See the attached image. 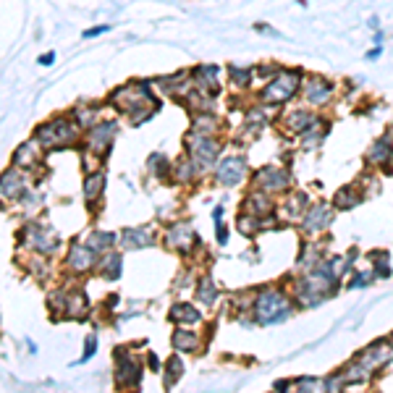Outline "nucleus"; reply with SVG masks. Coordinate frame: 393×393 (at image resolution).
<instances>
[{
    "instance_id": "obj_13",
    "label": "nucleus",
    "mask_w": 393,
    "mask_h": 393,
    "mask_svg": "<svg viewBox=\"0 0 393 393\" xmlns=\"http://www.w3.org/2000/svg\"><path fill=\"white\" fill-rule=\"evenodd\" d=\"M333 215H335V207L331 202H325V200L312 202L310 210L302 218V231H304V234H322L325 228H331Z\"/></svg>"
},
{
    "instance_id": "obj_8",
    "label": "nucleus",
    "mask_w": 393,
    "mask_h": 393,
    "mask_svg": "<svg viewBox=\"0 0 393 393\" xmlns=\"http://www.w3.org/2000/svg\"><path fill=\"white\" fill-rule=\"evenodd\" d=\"M252 189L265 194H286L291 189V171L283 166H262L252 173Z\"/></svg>"
},
{
    "instance_id": "obj_17",
    "label": "nucleus",
    "mask_w": 393,
    "mask_h": 393,
    "mask_svg": "<svg viewBox=\"0 0 393 393\" xmlns=\"http://www.w3.org/2000/svg\"><path fill=\"white\" fill-rule=\"evenodd\" d=\"M42 152H45L42 144L32 137V139H26V142H21L16 150H13V166L26 171V173H32V171L42 163Z\"/></svg>"
},
{
    "instance_id": "obj_19",
    "label": "nucleus",
    "mask_w": 393,
    "mask_h": 393,
    "mask_svg": "<svg viewBox=\"0 0 393 393\" xmlns=\"http://www.w3.org/2000/svg\"><path fill=\"white\" fill-rule=\"evenodd\" d=\"M97 260H100V254L92 252L87 244H73L71 250H69V260H66V268L73 270V273H89V270H95L97 268Z\"/></svg>"
},
{
    "instance_id": "obj_33",
    "label": "nucleus",
    "mask_w": 393,
    "mask_h": 393,
    "mask_svg": "<svg viewBox=\"0 0 393 393\" xmlns=\"http://www.w3.org/2000/svg\"><path fill=\"white\" fill-rule=\"evenodd\" d=\"M87 247L92 252H97V254H105V252L113 250V244H116V234H105V231H92L89 236H87V241H84Z\"/></svg>"
},
{
    "instance_id": "obj_7",
    "label": "nucleus",
    "mask_w": 393,
    "mask_h": 393,
    "mask_svg": "<svg viewBox=\"0 0 393 393\" xmlns=\"http://www.w3.org/2000/svg\"><path fill=\"white\" fill-rule=\"evenodd\" d=\"M116 137H119V123L113 119H103L92 129L84 131V147H87V152L105 160L110 155V147L116 142Z\"/></svg>"
},
{
    "instance_id": "obj_22",
    "label": "nucleus",
    "mask_w": 393,
    "mask_h": 393,
    "mask_svg": "<svg viewBox=\"0 0 393 393\" xmlns=\"http://www.w3.org/2000/svg\"><path fill=\"white\" fill-rule=\"evenodd\" d=\"M119 241L126 247V250H144V247H152V244L157 241V236L152 228L139 226V228H123Z\"/></svg>"
},
{
    "instance_id": "obj_2",
    "label": "nucleus",
    "mask_w": 393,
    "mask_h": 393,
    "mask_svg": "<svg viewBox=\"0 0 393 393\" xmlns=\"http://www.w3.org/2000/svg\"><path fill=\"white\" fill-rule=\"evenodd\" d=\"M82 126L73 121V116H55V119L40 123L35 129V139L42 144L45 152H58V150H69L84 139Z\"/></svg>"
},
{
    "instance_id": "obj_5",
    "label": "nucleus",
    "mask_w": 393,
    "mask_h": 393,
    "mask_svg": "<svg viewBox=\"0 0 393 393\" xmlns=\"http://www.w3.org/2000/svg\"><path fill=\"white\" fill-rule=\"evenodd\" d=\"M393 354V344L388 341H378V344H372L369 349H365L357 359H351V365L344 369V378L346 383H365L369 381L378 369L391 359Z\"/></svg>"
},
{
    "instance_id": "obj_6",
    "label": "nucleus",
    "mask_w": 393,
    "mask_h": 393,
    "mask_svg": "<svg viewBox=\"0 0 393 393\" xmlns=\"http://www.w3.org/2000/svg\"><path fill=\"white\" fill-rule=\"evenodd\" d=\"M220 152H223V139L220 137H200V134L186 131V137H184V155L197 166L200 173L210 171V168L215 171L218 160H220Z\"/></svg>"
},
{
    "instance_id": "obj_26",
    "label": "nucleus",
    "mask_w": 393,
    "mask_h": 393,
    "mask_svg": "<svg viewBox=\"0 0 393 393\" xmlns=\"http://www.w3.org/2000/svg\"><path fill=\"white\" fill-rule=\"evenodd\" d=\"M223 129V121L218 113H202V116H191V134H200V137H220Z\"/></svg>"
},
{
    "instance_id": "obj_30",
    "label": "nucleus",
    "mask_w": 393,
    "mask_h": 393,
    "mask_svg": "<svg viewBox=\"0 0 393 393\" xmlns=\"http://www.w3.org/2000/svg\"><path fill=\"white\" fill-rule=\"evenodd\" d=\"M95 273L103 278V281H119L121 275V254L116 252H105L103 260H97Z\"/></svg>"
},
{
    "instance_id": "obj_18",
    "label": "nucleus",
    "mask_w": 393,
    "mask_h": 393,
    "mask_svg": "<svg viewBox=\"0 0 393 393\" xmlns=\"http://www.w3.org/2000/svg\"><path fill=\"white\" fill-rule=\"evenodd\" d=\"M393 160V134H381L378 139H372V144L367 147V155L365 163L372 168H385Z\"/></svg>"
},
{
    "instance_id": "obj_45",
    "label": "nucleus",
    "mask_w": 393,
    "mask_h": 393,
    "mask_svg": "<svg viewBox=\"0 0 393 393\" xmlns=\"http://www.w3.org/2000/svg\"><path fill=\"white\" fill-rule=\"evenodd\" d=\"M37 63H40V66H53V63H55V53H42V55L37 58Z\"/></svg>"
},
{
    "instance_id": "obj_11",
    "label": "nucleus",
    "mask_w": 393,
    "mask_h": 393,
    "mask_svg": "<svg viewBox=\"0 0 393 393\" xmlns=\"http://www.w3.org/2000/svg\"><path fill=\"white\" fill-rule=\"evenodd\" d=\"M113 359H116V383L123 391L137 388V383L142 381V362L131 354L126 346L113 349Z\"/></svg>"
},
{
    "instance_id": "obj_14",
    "label": "nucleus",
    "mask_w": 393,
    "mask_h": 393,
    "mask_svg": "<svg viewBox=\"0 0 393 393\" xmlns=\"http://www.w3.org/2000/svg\"><path fill=\"white\" fill-rule=\"evenodd\" d=\"M317 121V113L312 107H294V110H286L281 116V129L286 137H304V131L310 129L312 123Z\"/></svg>"
},
{
    "instance_id": "obj_1",
    "label": "nucleus",
    "mask_w": 393,
    "mask_h": 393,
    "mask_svg": "<svg viewBox=\"0 0 393 393\" xmlns=\"http://www.w3.org/2000/svg\"><path fill=\"white\" fill-rule=\"evenodd\" d=\"M110 105L119 110L121 116H129L134 126H142L144 121H150L160 107V100L152 92V84L150 82H129L119 87L113 95H110Z\"/></svg>"
},
{
    "instance_id": "obj_36",
    "label": "nucleus",
    "mask_w": 393,
    "mask_h": 393,
    "mask_svg": "<svg viewBox=\"0 0 393 393\" xmlns=\"http://www.w3.org/2000/svg\"><path fill=\"white\" fill-rule=\"evenodd\" d=\"M218 286H215L210 278H200V283H197V299L202 302V304H207V307H213L215 302H218Z\"/></svg>"
},
{
    "instance_id": "obj_15",
    "label": "nucleus",
    "mask_w": 393,
    "mask_h": 393,
    "mask_svg": "<svg viewBox=\"0 0 393 393\" xmlns=\"http://www.w3.org/2000/svg\"><path fill=\"white\" fill-rule=\"evenodd\" d=\"M166 247L173 252H179V254H189L194 247H197V236H194V231L186 220H176V223H171V228L166 231Z\"/></svg>"
},
{
    "instance_id": "obj_29",
    "label": "nucleus",
    "mask_w": 393,
    "mask_h": 393,
    "mask_svg": "<svg viewBox=\"0 0 393 393\" xmlns=\"http://www.w3.org/2000/svg\"><path fill=\"white\" fill-rule=\"evenodd\" d=\"M71 116L84 131L92 129L95 123H100V121H103V119H100V105H95V103H79V105L71 110Z\"/></svg>"
},
{
    "instance_id": "obj_21",
    "label": "nucleus",
    "mask_w": 393,
    "mask_h": 393,
    "mask_svg": "<svg viewBox=\"0 0 393 393\" xmlns=\"http://www.w3.org/2000/svg\"><path fill=\"white\" fill-rule=\"evenodd\" d=\"M241 213L260 215V218H270V215H275L273 194H265V191H260V189H252L250 194H247L244 204H241Z\"/></svg>"
},
{
    "instance_id": "obj_4",
    "label": "nucleus",
    "mask_w": 393,
    "mask_h": 393,
    "mask_svg": "<svg viewBox=\"0 0 393 393\" xmlns=\"http://www.w3.org/2000/svg\"><path fill=\"white\" fill-rule=\"evenodd\" d=\"M252 312L260 325H275V322H283L294 315V299L275 286L262 288L252 302Z\"/></svg>"
},
{
    "instance_id": "obj_31",
    "label": "nucleus",
    "mask_w": 393,
    "mask_h": 393,
    "mask_svg": "<svg viewBox=\"0 0 393 393\" xmlns=\"http://www.w3.org/2000/svg\"><path fill=\"white\" fill-rule=\"evenodd\" d=\"M228 79H231V84H234V89H238V92H244V89H250L252 82L257 79L254 76V69H250V66H236V63H231L226 69Z\"/></svg>"
},
{
    "instance_id": "obj_35",
    "label": "nucleus",
    "mask_w": 393,
    "mask_h": 393,
    "mask_svg": "<svg viewBox=\"0 0 393 393\" xmlns=\"http://www.w3.org/2000/svg\"><path fill=\"white\" fill-rule=\"evenodd\" d=\"M173 176H176V181H179V184H191V181H197L200 171H197V166L191 163L189 157L184 155L179 163H176V168H173Z\"/></svg>"
},
{
    "instance_id": "obj_46",
    "label": "nucleus",
    "mask_w": 393,
    "mask_h": 393,
    "mask_svg": "<svg viewBox=\"0 0 393 393\" xmlns=\"http://www.w3.org/2000/svg\"><path fill=\"white\" fill-rule=\"evenodd\" d=\"M147 362H150V369H163V365H160V359L155 357V354H147Z\"/></svg>"
},
{
    "instance_id": "obj_10",
    "label": "nucleus",
    "mask_w": 393,
    "mask_h": 393,
    "mask_svg": "<svg viewBox=\"0 0 393 393\" xmlns=\"http://www.w3.org/2000/svg\"><path fill=\"white\" fill-rule=\"evenodd\" d=\"M302 100L310 107H328L335 100V84L322 73H307L302 82Z\"/></svg>"
},
{
    "instance_id": "obj_25",
    "label": "nucleus",
    "mask_w": 393,
    "mask_h": 393,
    "mask_svg": "<svg viewBox=\"0 0 393 393\" xmlns=\"http://www.w3.org/2000/svg\"><path fill=\"white\" fill-rule=\"evenodd\" d=\"M168 317H171V322L186 328V325H200V322H202V312L197 310L191 302H176V304L171 307V312H168Z\"/></svg>"
},
{
    "instance_id": "obj_37",
    "label": "nucleus",
    "mask_w": 393,
    "mask_h": 393,
    "mask_svg": "<svg viewBox=\"0 0 393 393\" xmlns=\"http://www.w3.org/2000/svg\"><path fill=\"white\" fill-rule=\"evenodd\" d=\"M369 257H372V273L378 275V278H388L391 275V265H388V254L385 252H369Z\"/></svg>"
},
{
    "instance_id": "obj_23",
    "label": "nucleus",
    "mask_w": 393,
    "mask_h": 393,
    "mask_svg": "<svg viewBox=\"0 0 393 393\" xmlns=\"http://www.w3.org/2000/svg\"><path fill=\"white\" fill-rule=\"evenodd\" d=\"M105 184H107V179H105V171H103V168H97V171H92V173L84 176V200H87L89 207H95V202L103 200Z\"/></svg>"
},
{
    "instance_id": "obj_48",
    "label": "nucleus",
    "mask_w": 393,
    "mask_h": 393,
    "mask_svg": "<svg viewBox=\"0 0 393 393\" xmlns=\"http://www.w3.org/2000/svg\"><path fill=\"white\" fill-rule=\"evenodd\" d=\"M391 344H393V335H391Z\"/></svg>"
},
{
    "instance_id": "obj_20",
    "label": "nucleus",
    "mask_w": 393,
    "mask_h": 393,
    "mask_svg": "<svg viewBox=\"0 0 393 393\" xmlns=\"http://www.w3.org/2000/svg\"><path fill=\"white\" fill-rule=\"evenodd\" d=\"M220 76H223L220 66H197V69H191L194 87L213 97H218V92H220Z\"/></svg>"
},
{
    "instance_id": "obj_47",
    "label": "nucleus",
    "mask_w": 393,
    "mask_h": 393,
    "mask_svg": "<svg viewBox=\"0 0 393 393\" xmlns=\"http://www.w3.org/2000/svg\"><path fill=\"white\" fill-rule=\"evenodd\" d=\"M381 55H383V48H381V45H375V48L367 53V60H378Z\"/></svg>"
},
{
    "instance_id": "obj_38",
    "label": "nucleus",
    "mask_w": 393,
    "mask_h": 393,
    "mask_svg": "<svg viewBox=\"0 0 393 393\" xmlns=\"http://www.w3.org/2000/svg\"><path fill=\"white\" fill-rule=\"evenodd\" d=\"M281 71H283V66H281V63H273V60H270V63H260V66H254V76L262 79L265 84L270 82V79H275Z\"/></svg>"
},
{
    "instance_id": "obj_24",
    "label": "nucleus",
    "mask_w": 393,
    "mask_h": 393,
    "mask_svg": "<svg viewBox=\"0 0 393 393\" xmlns=\"http://www.w3.org/2000/svg\"><path fill=\"white\" fill-rule=\"evenodd\" d=\"M365 197H367V191L362 189V184H349V186L335 191L333 207L335 210H354L357 204L365 202Z\"/></svg>"
},
{
    "instance_id": "obj_40",
    "label": "nucleus",
    "mask_w": 393,
    "mask_h": 393,
    "mask_svg": "<svg viewBox=\"0 0 393 393\" xmlns=\"http://www.w3.org/2000/svg\"><path fill=\"white\" fill-rule=\"evenodd\" d=\"M346 391V378L344 372H335L325 381V393H344Z\"/></svg>"
},
{
    "instance_id": "obj_43",
    "label": "nucleus",
    "mask_w": 393,
    "mask_h": 393,
    "mask_svg": "<svg viewBox=\"0 0 393 393\" xmlns=\"http://www.w3.org/2000/svg\"><path fill=\"white\" fill-rule=\"evenodd\" d=\"M105 32H110V26L97 24V26H92V29H84L82 37H84V40H92V37H100V35H105Z\"/></svg>"
},
{
    "instance_id": "obj_3",
    "label": "nucleus",
    "mask_w": 393,
    "mask_h": 393,
    "mask_svg": "<svg viewBox=\"0 0 393 393\" xmlns=\"http://www.w3.org/2000/svg\"><path fill=\"white\" fill-rule=\"evenodd\" d=\"M304 76H307V73L302 71V69H283L275 79H270V82L260 89V95H257L260 105H268V107L288 105L294 97L302 95V82H304Z\"/></svg>"
},
{
    "instance_id": "obj_28",
    "label": "nucleus",
    "mask_w": 393,
    "mask_h": 393,
    "mask_svg": "<svg viewBox=\"0 0 393 393\" xmlns=\"http://www.w3.org/2000/svg\"><path fill=\"white\" fill-rule=\"evenodd\" d=\"M310 194L307 191H294L291 197H286V202H283V218L286 220H299L302 223V218L304 213L310 210Z\"/></svg>"
},
{
    "instance_id": "obj_41",
    "label": "nucleus",
    "mask_w": 393,
    "mask_h": 393,
    "mask_svg": "<svg viewBox=\"0 0 393 393\" xmlns=\"http://www.w3.org/2000/svg\"><path fill=\"white\" fill-rule=\"evenodd\" d=\"M84 354H82V362H87V359H92V354L97 351V335H87V341H84Z\"/></svg>"
},
{
    "instance_id": "obj_9",
    "label": "nucleus",
    "mask_w": 393,
    "mask_h": 393,
    "mask_svg": "<svg viewBox=\"0 0 393 393\" xmlns=\"http://www.w3.org/2000/svg\"><path fill=\"white\" fill-rule=\"evenodd\" d=\"M247 176H250V163H247V155H241V152L220 157L215 166V184L226 186V189L244 184Z\"/></svg>"
},
{
    "instance_id": "obj_27",
    "label": "nucleus",
    "mask_w": 393,
    "mask_h": 393,
    "mask_svg": "<svg viewBox=\"0 0 393 393\" xmlns=\"http://www.w3.org/2000/svg\"><path fill=\"white\" fill-rule=\"evenodd\" d=\"M328 131H331V121L325 119V116H317V121L312 123L310 129L304 131V137H302V147H304V150H317V147L328 139Z\"/></svg>"
},
{
    "instance_id": "obj_16",
    "label": "nucleus",
    "mask_w": 393,
    "mask_h": 393,
    "mask_svg": "<svg viewBox=\"0 0 393 393\" xmlns=\"http://www.w3.org/2000/svg\"><path fill=\"white\" fill-rule=\"evenodd\" d=\"M0 191H3V200H11V202L24 200L26 191H29V176H26V171H21V168H16V166L6 168Z\"/></svg>"
},
{
    "instance_id": "obj_12",
    "label": "nucleus",
    "mask_w": 393,
    "mask_h": 393,
    "mask_svg": "<svg viewBox=\"0 0 393 393\" xmlns=\"http://www.w3.org/2000/svg\"><path fill=\"white\" fill-rule=\"evenodd\" d=\"M19 238H21L24 247H29L37 254H45V257L58 250V236L45 223H26L24 231L19 234Z\"/></svg>"
},
{
    "instance_id": "obj_39",
    "label": "nucleus",
    "mask_w": 393,
    "mask_h": 393,
    "mask_svg": "<svg viewBox=\"0 0 393 393\" xmlns=\"http://www.w3.org/2000/svg\"><path fill=\"white\" fill-rule=\"evenodd\" d=\"M181 375H184V362L179 357H173L166 365V388H173V383L179 381Z\"/></svg>"
},
{
    "instance_id": "obj_42",
    "label": "nucleus",
    "mask_w": 393,
    "mask_h": 393,
    "mask_svg": "<svg viewBox=\"0 0 393 393\" xmlns=\"http://www.w3.org/2000/svg\"><path fill=\"white\" fill-rule=\"evenodd\" d=\"M315 391H317V381H315V378H304V381H299L297 393H315Z\"/></svg>"
},
{
    "instance_id": "obj_32",
    "label": "nucleus",
    "mask_w": 393,
    "mask_h": 393,
    "mask_svg": "<svg viewBox=\"0 0 393 393\" xmlns=\"http://www.w3.org/2000/svg\"><path fill=\"white\" fill-rule=\"evenodd\" d=\"M173 168H176V163H171L168 155H163V152H152L150 160H147V171H150L155 179H168V176H173Z\"/></svg>"
},
{
    "instance_id": "obj_34",
    "label": "nucleus",
    "mask_w": 393,
    "mask_h": 393,
    "mask_svg": "<svg viewBox=\"0 0 393 393\" xmlns=\"http://www.w3.org/2000/svg\"><path fill=\"white\" fill-rule=\"evenodd\" d=\"M173 349H179V351H197L200 349V335L194 333V331H186V328H179L176 333H173Z\"/></svg>"
},
{
    "instance_id": "obj_44",
    "label": "nucleus",
    "mask_w": 393,
    "mask_h": 393,
    "mask_svg": "<svg viewBox=\"0 0 393 393\" xmlns=\"http://www.w3.org/2000/svg\"><path fill=\"white\" fill-rule=\"evenodd\" d=\"M254 29L260 32V35H268V37H281V32H275L270 24H254Z\"/></svg>"
}]
</instances>
